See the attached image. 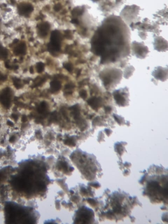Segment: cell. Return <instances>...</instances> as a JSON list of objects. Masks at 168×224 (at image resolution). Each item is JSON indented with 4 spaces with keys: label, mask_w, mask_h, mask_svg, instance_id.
Returning a JSON list of instances; mask_svg holds the SVG:
<instances>
[{
    "label": "cell",
    "mask_w": 168,
    "mask_h": 224,
    "mask_svg": "<svg viewBox=\"0 0 168 224\" xmlns=\"http://www.w3.org/2000/svg\"><path fill=\"white\" fill-rule=\"evenodd\" d=\"M167 69H165L164 68L158 67V68L153 72L152 74L157 79L159 80H160V75H162V77L165 81L167 79Z\"/></svg>",
    "instance_id": "obj_2"
},
{
    "label": "cell",
    "mask_w": 168,
    "mask_h": 224,
    "mask_svg": "<svg viewBox=\"0 0 168 224\" xmlns=\"http://www.w3.org/2000/svg\"><path fill=\"white\" fill-rule=\"evenodd\" d=\"M133 69H134V68L132 66L128 67L125 70V72H124V77L126 79H128L133 73Z\"/></svg>",
    "instance_id": "obj_4"
},
{
    "label": "cell",
    "mask_w": 168,
    "mask_h": 224,
    "mask_svg": "<svg viewBox=\"0 0 168 224\" xmlns=\"http://www.w3.org/2000/svg\"><path fill=\"white\" fill-rule=\"evenodd\" d=\"M121 93L120 92V90H119L114 92L113 95H114V99L116 101L117 104L120 106H127L126 103L127 104V103H128L127 101V98L126 97L128 96L127 95L126 92H121Z\"/></svg>",
    "instance_id": "obj_1"
},
{
    "label": "cell",
    "mask_w": 168,
    "mask_h": 224,
    "mask_svg": "<svg viewBox=\"0 0 168 224\" xmlns=\"http://www.w3.org/2000/svg\"><path fill=\"white\" fill-rule=\"evenodd\" d=\"M50 84L49 82H46L45 84H44V85L43 86V87H42V89H44V90H45V89H48V88L50 87Z\"/></svg>",
    "instance_id": "obj_5"
},
{
    "label": "cell",
    "mask_w": 168,
    "mask_h": 224,
    "mask_svg": "<svg viewBox=\"0 0 168 224\" xmlns=\"http://www.w3.org/2000/svg\"><path fill=\"white\" fill-rule=\"evenodd\" d=\"M101 100L99 98L95 97L94 98L93 100H92V104H94H94L92 105V107L94 110H97L98 109H99V107H100L101 106V103H102Z\"/></svg>",
    "instance_id": "obj_3"
}]
</instances>
